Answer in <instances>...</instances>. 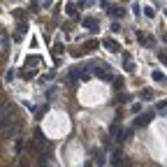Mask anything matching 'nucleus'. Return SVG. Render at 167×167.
Masks as SVG:
<instances>
[{
    "label": "nucleus",
    "mask_w": 167,
    "mask_h": 167,
    "mask_svg": "<svg viewBox=\"0 0 167 167\" xmlns=\"http://www.w3.org/2000/svg\"><path fill=\"white\" fill-rule=\"evenodd\" d=\"M151 77H153V81H160V84L167 81V79H165V74H163V72H158V70H156V72H153Z\"/></svg>",
    "instance_id": "nucleus-5"
},
{
    "label": "nucleus",
    "mask_w": 167,
    "mask_h": 167,
    "mask_svg": "<svg viewBox=\"0 0 167 167\" xmlns=\"http://www.w3.org/2000/svg\"><path fill=\"white\" fill-rule=\"evenodd\" d=\"M105 46H107L109 51H114V53H118V51H121V46H118L114 40H105Z\"/></svg>",
    "instance_id": "nucleus-3"
},
{
    "label": "nucleus",
    "mask_w": 167,
    "mask_h": 167,
    "mask_svg": "<svg viewBox=\"0 0 167 167\" xmlns=\"http://www.w3.org/2000/svg\"><path fill=\"white\" fill-rule=\"evenodd\" d=\"M53 53H63V44H56V46H53Z\"/></svg>",
    "instance_id": "nucleus-9"
},
{
    "label": "nucleus",
    "mask_w": 167,
    "mask_h": 167,
    "mask_svg": "<svg viewBox=\"0 0 167 167\" xmlns=\"http://www.w3.org/2000/svg\"><path fill=\"white\" fill-rule=\"evenodd\" d=\"M142 98H146V100H151V98H153V93H151V91H144V93H142Z\"/></svg>",
    "instance_id": "nucleus-10"
},
{
    "label": "nucleus",
    "mask_w": 167,
    "mask_h": 167,
    "mask_svg": "<svg viewBox=\"0 0 167 167\" xmlns=\"http://www.w3.org/2000/svg\"><path fill=\"white\" fill-rule=\"evenodd\" d=\"M158 58H160V61H163L165 65H167V53H165V51H160V53H158Z\"/></svg>",
    "instance_id": "nucleus-7"
},
{
    "label": "nucleus",
    "mask_w": 167,
    "mask_h": 167,
    "mask_svg": "<svg viewBox=\"0 0 167 167\" xmlns=\"http://www.w3.org/2000/svg\"><path fill=\"white\" fill-rule=\"evenodd\" d=\"M151 118H153V111H146V114H142V116L135 118V125H137V128H142V125H146Z\"/></svg>",
    "instance_id": "nucleus-2"
},
{
    "label": "nucleus",
    "mask_w": 167,
    "mask_h": 167,
    "mask_svg": "<svg viewBox=\"0 0 167 167\" xmlns=\"http://www.w3.org/2000/svg\"><path fill=\"white\" fill-rule=\"evenodd\" d=\"M109 14H111V16H123V7H116V5H111V7H109Z\"/></svg>",
    "instance_id": "nucleus-4"
},
{
    "label": "nucleus",
    "mask_w": 167,
    "mask_h": 167,
    "mask_svg": "<svg viewBox=\"0 0 167 167\" xmlns=\"http://www.w3.org/2000/svg\"><path fill=\"white\" fill-rule=\"evenodd\" d=\"M84 26H86L88 30H95V19H84Z\"/></svg>",
    "instance_id": "nucleus-6"
},
{
    "label": "nucleus",
    "mask_w": 167,
    "mask_h": 167,
    "mask_svg": "<svg viewBox=\"0 0 167 167\" xmlns=\"http://www.w3.org/2000/svg\"><path fill=\"white\" fill-rule=\"evenodd\" d=\"M123 86V79H121V77H118V79H114V88H121Z\"/></svg>",
    "instance_id": "nucleus-8"
},
{
    "label": "nucleus",
    "mask_w": 167,
    "mask_h": 167,
    "mask_svg": "<svg viewBox=\"0 0 167 167\" xmlns=\"http://www.w3.org/2000/svg\"><path fill=\"white\" fill-rule=\"evenodd\" d=\"M111 165H114V167H128L130 163L125 160V156L121 151H114V153H111Z\"/></svg>",
    "instance_id": "nucleus-1"
}]
</instances>
